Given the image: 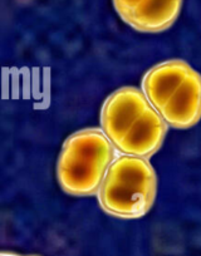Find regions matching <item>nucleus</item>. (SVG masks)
<instances>
[{
  "label": "nucleus",
  "instance_id": "nucleus-1",
  "mask_svg": "<svg viewBox=\"0 0 201 256\" xmlns=\"http://www.w3.org/2000/svg\"><path fill=\"white\" fill-rule=\"evenodd\" d=\"M100 130L118 154L150 158L162 147L168 124L141 90L122 87L104 100Z\"/></svg>",
  "mask_w": 201,
  "mask_h": 256
},
{
  "label": "nucleus",
  "instance_id": "nucleus-3",
  "mask_svg": "<svg viewBox=\"0 0 201 256\" xmlns=\"http://www.w3.org/2000/svg\"><path fill=\"white\" fill-rule=\"evenodd\" d=\"M158 176L148 158L118 154L107 168L97 191L100 208L117 218H141L152 208Z\"/></svg>",
  "mask_w": 201,
  "mask_h": 256
},
{
  "label": "nucleus",
  "instance_id": "nucleus-6",
  "mask_svg": "<svg viewBox=\"0 0 201 256\" xmlns=\"http://www.w3.org/2000/svg\"><path fill=\"white\" fill-rule=\"evenodd\" d=\"M112 2H114V6L116 9V12L121 16L122 20H124L141 3L142 0H112Z\"/></svg>",
  "mask_w": 201,
  "mask_h": 256
},
{
  "label": "nucleus",
  "instance_id": "nucleus-5",
  "mask_svg": "<svg viewBox=\"0 0 201 256\" xmlns=\"http://www.w3.org/2000/svg\"><path fill=\"white\" fill-rule=\"evenodd\" d=\"M181 6L182 0H142L124 22L142 33H160L174 26Z\"/></svg>",
  "mask_w": 201,
  "mask_h": 256
},
{
  "label": "nucleus",
  "instance_id": "nucleus-7",
  "mask_svg": "<svg viewBox=\"0 0 201 256\" xmlns=\"http://www.w3.org/2000/svg\"><path fill=\"white\" fill-rule=\"evenodd\" d=\"M0 256H19L16 254H12V252H0Z\"/></svg>",
  "mask_w": 201,
  "mask_h": 256
},
{
  "label": "nucleus",
  "instance_id": "nucleus-2",
  "mask_svg": "<svg viewBox=\"0 0 201 256\" xmlns=\"http://www.w3.org/2000/svg\"><path fill=\"white\" fill-rule=\"evenodd\" d=\"M141 88L168 127L188 130L201 120V74L185 60L154 66L144 73Z\"/></svg>",
  "mask_w": 201,
  "mask_h": 256
},
{
  "label": "nucleus",
  "instance_id": "nucleus-4",
  "mask_svg": "<svg viewBox=\"0 0 201 256\" xmlns=\"http://www.w3.org/2000/svg\"><path fill=\"white\" fill-rule=\"evenodd\" d=\"M116 150L100 128H84L70 134L63 144L57 162L60 186L77 198L97 195Z\"/></svg>",
  "mask_w": 201,
  "mask_h": 256
}]
</instances>
